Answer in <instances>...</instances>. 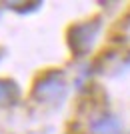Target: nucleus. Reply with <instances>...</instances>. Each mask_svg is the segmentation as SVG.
I'll return each instance as SVG.
<instances>
[{"mask_svg":"<svg viewBox=\"0 0 130 134\" xmlns=\"http://www.w3.org/2000/svg\"><path fill=\"white\" fill-rule=\"evenodd\" d=\"M94 130L96 134H118V122L114 118H102L94 124Z\"/></svg>","mask_w":130,"mask_h":134,"instance_id":"f03ea898","label":"nucleus"},{"mask_svg":"<svg viewBox=\"0 0 130 134\" xmlns=\"http://www.w3.org/2000/svg\"><path fill=\"white\" fill-rule=\"evenodd\" d=\"M12 92L16 94V86L12 82H6V80H0V104H8L12 100H14V96H12Z\"/></svg>","mask_w":130,"mask_h":134,"instance_id":"7ed1b4c3","label":"nucleus"},{"mask_svg":"<svg viewBox=\"0 0 130 134\" xmlns=\"http://www.w3.org/2000/svg\"><path fill=\"white\" fill-rule=\"evenodd\" d=\"M96 30H98V24H92L86 22V24H80V26L72 28V50L76 48L78 52H82V42H84V52L88 50L92 46V42H94V36H96Z\"/></svg>","mask_w":130,"mask_h":134,"instance_id":"f257e3e1","label":"nucleus"}]
</instances>
